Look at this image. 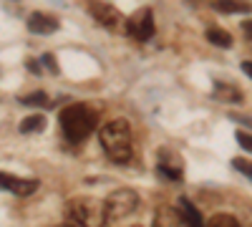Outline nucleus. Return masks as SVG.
I'll use <instances>...</instances> for the list:
<instances>
[{
	"label": "nucleus",
	"instance_id": "f257e3e1",
	"mask_svg": "<svg viewBox=\"0 0 252 227\" xmlns=\"http://www.w3.org/2000/svg\"><path fill=\"white\" fill-rule=\"evenodd\" d=\"M98 141L103 152H106V157L116 164H126L131 162L134 157V141H131V127L126 119H114L109 121L106 127L101 129L98 134Z\"/></svg>",
	"mask_w": 252,
	"mask_h": 227
},
{
	"label": "nucleus",
	"instance_id": "f03ea898",
	"mask_svg": "<svg viewBox=\"0 0 252 227\" xmlns=\"http://www.w3.org/2000/svg\"><path fill=\"white\" fill-rule=\"evenodd\" d=\"M63 217H66L71 227H103L109 222L106 199L73 197L63 204Z\"/></svg>",
	"mask_w": 252,
	"mask_h": 227
},
{
	"label": "nucleus",
	"instance_id": "7ed1b4c3",
	"mask_svg": "<svg viewBox=\"0 0 252 227\" xmlns=\"http://www.w3.org/2000/svg\"><path fill=\"white\" fill-rule=\"evenodd\" d=\"M96 124H98V114L89 104H71L61 111V129L66 134V139L73 144H81L96 129Z\"/></svg>",
	"mask_w": 252,
	"mask_h": 227
},
{
	"label": "nucleus",
	"instance_id": "20e7f679",
	"mask_svg": "<svg viewBox=\"0 0 252 227\" xmlns=\"http://www.w3.org/2000/svg\"><path fill=\"white\" fill-rule=\"evenodd\" d=\"M136 207H139V195L134 190H116L106 197L109 220H121L126 215H131Z\"/></svg>",
	"mask_w": 252,
	"mask_h": 227
},
{
	"label": "nucleus",
	"instance_id": "39448f33",
	"mask_svg": "<svg viewBox=\"0 0 252 227\" xmlns=\"http://www.w3.org/2000/svg\"><path fill=\"white\" fill-rule=\"evenodd\" d=\"M126 33H129L131 38H136V40H149L154 35V13H152V8L136 10L129 18V23H126Z\"/></svg>",
	"mask_w": 252,
	"mask_h": 227
},
{
	"label": "nucleus",
	"instance_id": "423d86ee",
	"mask_svg": "<svg viewBox=\"0 0 252 227\" xmlns=\"http://www.w3.org/2000/svg\"><path fill=\"white\" fill-rule=\"evenodd\" d=\"M157 172L164 179H169V182H182L184 164H182L179 154L177 152H169V149H159V154H157Z\"/></svg>",
	"mask_w": 252,
	"mask_h": 227
},
{
	"label": "nucleus",
	"instance_id": "0eeeda50",
	"mask_svg": "<svg viewBox=\"0 0 252 227\" xmlns=\"http://www.w3.org/2000/svg\"><path fill=\"white\" fill-rule=\"evenodd\" d=\"M0 184H3V190L15 195V197H28L38 190V182L35 179H20V177H13L8 172L0 174Z\"/></svg>",
	"mask_w": 252,
	"mask_h": 227
},
{
	"label": "nucleus",
	"instance_id": "6e6552de",
	"mask_svg": "<svg viewBox=\"0 0 252 227\" xmlns=\"http://www.w3.org/2000/svg\"><path fill=\"white\" fill-rule=\"evenodd\" d=\"M58 28H61L58 18H53L48 13H31V18H28V31L35 35H51Z\"/></svg>",
	"mask_w": 252,
	"mask_h": 227
},
{
	"label": "nucleus",
	"instance_id": "1a4fd4ad",
	"mask_svg": "<svg viewBox=\"0 0 252 227\" xmlns=\"http://www.w3.org/2000/svg\"><path fill=\"white\" fill-rule=\"evenodd\" d=\"M89 13L94 15L96 23H101L103 28H114L116 20H119V10L111 3H101V0H94L89 5Z\"/></svg>",
	"mask_w": 252,
	"mask_h": 227
},
{
	"label": "nucleus",
	"instance_id": "9d476101",
	"mask_svg": "<svg viewBox=\"0 0 252 227\" xmlns=\"http://www.w3.org/2000/svg\"><path fill=\"white\" fill-rule=\"evenodd\" d=\"M152 227H187V222H184L179 207H159Z\"/></svg>",
	"mask_w": 252,
	"mask_h": 227
},
{
	"label": "nucleus",
	"instance_id": "9b49d317",
	"mask_svg": "<svg viewBox=\"0 0 252 227\" xmlns=\"http://www.w3.org/2000/svg\"><path fill=\"white\" fill-rule=\"evenodd\" d=\"M177 207H179V212H182V217H184L187 227H207V225L202 222V215H199V210H197V207H194V204L189 202L187 197H182V199L177 202Z\"/></svg>",
	"mask_w": 252,
	"mask_h": 227
},
{
	"label": "nucleus",
	"instance_id": "f8f14e48",
	"mask_svg": "<svg viewBox=\"0 0 252 227\" xmlns=\"http://www.w3.org/2000/svg\"><path fill=\"white\" fill-rule=\"evenodd\" d=\"M212 10H217V13H252V3H247V0H212Z\"/></svg>",
	"mask_w": 252,
	"mask_h": 227
},
{
	"label": "nucleus",
	"instance_id": "ddd939ff",
	"mask_svg": "<svg viewBox=\"0 0 252 227\" xmlns=\"http://www.w3.org/2000/svg\"><path fill=\"white\" fill-rule=\"evenodd\" d=\"M215 96L222 98V101H232V104H240V101L245 98L242 91L237 86H229V84H222V81H217L215 84Z\"/></svg>",
	"mask_w": 252,
	"mask_h": 227
},
{
	"label": "nucleus",
	"instance_id": "4468645a",
	"mask_svg": "<svg viewBox=\"0 0 252 227\" xmlns=\"http://www.w3.org/2000/svg\"><path fill=\"white\" fill-rule=\"evenodd\" d=\"M207 40L212 46H220V48H229V46H232V35H229L224 28H217V26L207 28Z\"/></svg>",
	"mask_w": 252,
	"mask_h": 227
},
{
	"label": "nucleus",
	"instance_id": "2eb2a0df",
	"mask_svg": "<svg viewBox=\"0 0 252 227\" xmlns=\"http://www.w3.org/2000/svg\"><path fill=\"white\" fill-rule=\"evenodd\" d=\"M46 129V119L40 114H31L28 119L20 121V134H38Z\"/></svg>",
	"mask_w": 252,
	"mask_h": 227
},
{
	"label": "nucleus",
	"instance_id": "dca6fc26",
	"mask_svg": "<svg viewBox=\"0 0 252 227\" xmlns=\"http://www.w3.org/2000/svg\"><path fill=\"white\" fill-rule=\"evenodd\" d=\"M207 227H242V222L235 215H229V212H217V215L209 217Z\"/></svg>",
	"mask_w": 252,
	"mask_h": 227
},
{
	"label": "nucleus",
	"instance_id": "f3484780",
	"mask_svg": "<svg viewBox=\"0 0 252 227\" xmlns=\"http://www.w3.org/2000/svg\"><path fill=\"white\" fill-rule=\"evenodd\" d=\"M20 104H26V106H51V98L46 91H33L28 96H20Z\"/></svg>",
	"mask_w": 252,
	"mask_h": 227
},
{
	"label": "nucleus",
	"instance_id": "a211bd4d",
	"mask_svg": "<svg viewBox=\"0 0 252 227\" xmlns=\"http://www.w3.org/2000/svg\"><path fill=\"white\" fill-rule=\"evenodd\" d=\"M232 167H235L237 172H242L247 179H252V162H250V159H242V157H237V159H232Z\"/></svg>",
	"mask_w": 252,
	"mask_h": 227
},
{
	"label": "nucleus",
	"instance_id": "6ab92c4d",
	"mask_svg": "<svg viewBox=\"0 0 252 227\" xmlns=\"http://www.w3.org/2000/svg\"><path fill=\"white\" fill-rule=\"evenodd\" d=\"M237 144L245 149V152H252V134H247V131H237Z\"/></svg>",
	"mask_w": 252,
	"mask_h": 227
},
{
	"label": "nucleus",
	"instance_id": "aec40b11",
	"mask_svg": "<svg viewBox=\"0 0 252 227\" xmlns=\"http://www.w3.org/2000/svg\"><path fill=\"white\" fill-rule=\"evenodd\" d=\"M43 66H48V68H51V73H53V76H58V64H56V58H53L51 53H46V56H43Z\"/></svg>",
	"mask_w": 252,
	"mask_h": 227
},
{
	"label": "nucleus",
	"instance_id": "412c9836",
	"mask_svg": "<svg viewBox=\"0 0 252 227\" xmlns=\"http://www.w3.org/2000/svg\"><path fill=\"white\" fill-rule=\"evenodd\" d=\"M242 71H245V73L252 78V61H245V64H242Z\"/></svg>",
	"mask_w": 252,
	"mask_h": 227
},
{
	"label": "nucleus",
	"instance_id": "4be33fe9",
	"mask_svg": "<svg viewBox=\"0 0 252 227\" xmlns=\"http://www.w3.org/2000/svg\"><path fill=\"white\" fill-rule=\"evenodd\" d=\"M235 119H237L240 124H245V127H250V129H252V119H250V116H235Z\"/></svg>",
	"mask_w": 252,
	"mask_h": 227
},
{
	"label": "nucleus",
	"instance_id": "5701e85b",
	"mask_svg": "<svg viewBox=\"0 0 252 227\" xmlns=\"http://www.w3.org/2000/svg\"><path fill=\"white\" fill-rule=\"evenodd\" d=\"M28 68H31V71H35V76H40V68H38V64H35V61H31V58H28Z\"/></svg>",
	"mask_w": 252,
	"mask_h": 227
},
{
	"label": "nucleus",
	"instance_id": "b1692460",
	"mask_svg": "<svg viewBox=\"0 0 252 227\" xmlns=\"http://www.w3.org/2000/svg\"><path fill=\"white\" fill-rule=\"evenodd\" d=\"M242 28H245V31H250V35H252V20H245Z\"/></svg>",
	"mask_w": 252,
	"mask_h": 227
},
{
	"label": "nucleus",
	"instance_id": "393cba45",
	"mask_svg": "<svg viewBox=\"0 0 252 227\" xmlns=\"http://www.w3.org/2000/svg\"><path fill=\"white\" fill-rule=\"evenodd\" d=\"M58 227H71V225H68V222H63V225H58Z\"/></svg>",
	"mask_w": 252,
	"mask_h": 227
},
{
	"label": "nucleus",
	"instance_id": "a878e982",
	"mask_svg": "<svg viewBox=\"0 0 252 227\" xmlns=\"http://www.w3.org/2000/svg\"><path fill=\"white\" fill-rule=\"evenodd\" d=\"M134 227H139V225H134Z\"/></svg>",
	"mask_w": 252,
	"mask_h": 227
}]
</instances>
